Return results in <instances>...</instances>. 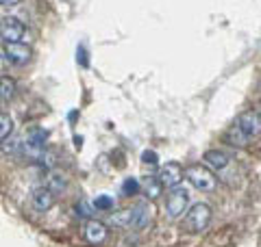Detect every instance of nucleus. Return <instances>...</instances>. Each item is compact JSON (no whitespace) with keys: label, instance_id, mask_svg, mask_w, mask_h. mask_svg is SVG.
I'll return each instance as SVG.
<instances>
[{"label":"nucleus","instance_id":"nucleus-1","mask_svg":"<svg viewBox=\"0 0 261 247\" xmlns=\"http://www.w3.org/2000/svg\"><path fill=\"white\" fill-rule=\"evenodd\" d=\"M148 219H150L148 202H142V204H137L135 208H126L124 212H118V215L111 217L113 224H118L122 228H144L148 224Z\"/></svg>","mask_w":261,"mask_h":247},{"label":"nucleus","instance_id":"nucleus-2","mask_svg":"<svg viewBox=\"0 0 261 247\" xmlns=\"http://www.w3.org/2000/svg\"><path fill=\"white\" fill-rule=\"evenodd\" d=\"M211 221V208L207 204H194L190 210H185V219H183V228L187 232H202L207 230Z\"/></svg>","mask_w":261,"mask_h":247},{"label":"nucleus","instance_id":"nucleus-3","mask_svg":"<svg viewBox=\"0 0 261 247\" xmlns=\"http://www.w3.org/2000/svg\"><path fill=\"white\" fill-rule=\"evenodd\" d=\"M185 178L190 180V184L198 191H214L216 189V176L205 167V165H190L185 171Z\"/></svg>","mask_w":261,"mask_h":247},{"label":"nucleus","instance_id":"nucleus-4","mask_svg":"<svg viewBox=\"0 0 261 247\" xmlns=\"http://www.w3.org/2000/svg\"><path fill=\"white\" fill-rule=\"evenodd\" d=\"M187 204H190V193H187L185 187H172V191L168 193L166 200V212L170 219H178L183 217V212L187 210Z\"/></svg>","mask_w":261,"mask_h":247},{"label":"nucleus","instance_id":"nucleus-5","mask_svg":"<svg viewBox=\"0 0 261 247\" xmlns=\"http://www.w3.org/2000/svg\"><path fill=\"white\" fill-rule=\"evenodd\" d=\"M3 52H5V59L11 61V63H15V65L29 63L31 56H33V50H31L29 46H24L22 41H7Z\"/></svg>","mask_w":261,"mask_h":247},{"label":"nucleus","instance_id":"nucleus-6","mask_svg":"<svg viewBox=\"0 0 261 247\" xmlns=\"http://www.w3.org/2000/svg\"><path fill=\"white\" fill-rule=\"evenodd\" d=\"M24 35V24L13 18V15H7V18L0 20V37L5 41H20Z\"/></svg>","mask_w":261,"mask_h":247},{"label":"nucleus","instance_id":"nucleus-7","mask_svg":"<svg viewBox=\"0 0 261 247\" xmlns=\"http://www.w3.org/2000/svg\"><path fill=\"white\" fill-rule=\"evenodd\" d=\"M183 180V167L176 161H170L159 171V182L161 187H176Z\"/></svg>","mask_w":261,"mask_h":247},{"label":"nucleus","instance_id":"nucleus-8","mask_svg":"<svg viewBox=\"0 0 261 247\" xmlns=\"http://www.w3.org/2000/svg\"><path fill=\"white\" fill-rule=\"evenodd\" d=\"M238 130L240 133L246 137V139H250V137H255L257 133H259V128H261V121H259V115L257 113H252V111H244L240 117H238Z\"/></svg>","mask_w":261,"mask_h":247},{"label":"nucleus","instance_id":"nucleus-9","mask_svg":"<svg viewBox=\"0 0 261 247\" xmlns=\"http://www.w3.org/2000/svg\"><path fill=\"white\" fill-rule=\"evenodd\" d=\"M31 202H33V208H35L37 212H46V210L53 208L55 193L48 187H37L35 191H33V195H31Z\"/></svg>","mask_w":261,"mask_h":247},{"label":"nucleus","instance_id":"nucleus-10","mask_svg":"<svg viewBox=\"0 0 261 247\" xmlns=\"http://www.w3.org/2000/svg\"><path fill=\"white\" fill-rule=\"evenodd\" d=\"M85 241L89 245H102L107 241V226H105L102 221L89 219L85 224Z\"/></svg>","mask_w":261,"mask_h":247},{"label":"nucleus","instance_id":"nucleus-11","mask_svg":"<svg viewBox=\"0 0 261 247\" xmlns=\"http://www.w3.org/2000/svg\"><path fill=\"white\" fill-rule=\"evenodd\" d=\"M205 161L207 165H211L214 169H224L228 165V156L224 152H218V150H209L205 152Z\"/></svg>","mask_w":261,"mask_h":247},{"label":"nucleus","instance_id":"nucleus-12","mask_svg":"<svg viewBox=\"0 0 261 247\" xmlns=\"http://www.w3.org/2000/svg\"><path fill=\"white\" fill-rule=\"evenodd\" d=\"M144 193L148 200H157L159 193H161V182L159 178H152V176H146L144 180Z\"/></svg>","mask_w":261,"mask_h":247},{"label":"nucleus","instance_id":"nucleus-13","mask_svg":"<svg viewBox=\"0 0 261 247\" xmlns=\"http://www.w3.org/2000/svg\"><path fill=\"white\" fill-rule=\"evenodd\" d=\"M15 96V80L9 76H3L0 78V98L3 100H11Z\"/></svg>","mask_w":261,"mask_h":247},{"label":"nucleus","instance_id":"nucleus-14","mask_svg":"<svg viewBox=\"0 0 261 247\" xmlns=\"http://www.w3.org/2000/svg\"><path fill=\"white\" fill-rule=\"evenodd\" d=\"M13 133V119L7 113H0V141L9 139Z\"/></svg>","mask_w":261,"mask_h":247},{"label":"nucleus","instance_id":"nucleus-15","mask_svg":"<svg viewBox=\"0 0 261 247\" xmlns=\"http://www.w3.org/2000/svg\"><path fill=\"white\" fill-rule=\"evenodd\" d=\"M122 193H124V195H137V193H140V182H137V180L135 178H126L124 180V182H122Z\"/></svg>","mask_w":261,"mask_h":247},{"label":"nucleus","instance_id":"nucleus-16","mask_svg":"<svg viewBox=\"0 0 261 247\" xmlns=\"http://www.w3.org/2000/svg\"><path fill=\"white\" fill-rule=\"evenodd\" d=\"M94 208L96 210H109V208H113V197H109V195H98L96 202H94Z\"/></svg>","mask_w":261,"mask_h":247},{"label":"nucleus","instance_id":"nucleus-17","mask_svg":"<svg viewBox=\"0 0 261 247\" xmlns=\"http://www.w3.org/2000/svg\"><path fill=\"white\" fill-rule=\"evenodd\" d=\"M3 143V152L5 154H15V152H20V147H22V141L20 139H9V141H0Z\"/></svg>","mask_w":261,"mask_h":247},{"label":"nucleus","instance_id":"nucleus-18","mask_svg":"<svg viewBox=\"0 0 261 247\" xmlns=\"http://www.w3.org/2000/svg\"><path fill=\"white\" fill-rule=\"evenodd\" d=\"M65 187V180L63 178H59V174H53L50 176V184H48V189L55 193V191H61V189Z\"/></svg>","mask_w":261,"mask_h":247},{"label":"nucleus","instance_id":"nucleus-19","mask_svg":"<svg viewBox=\"0 0 261 247\" xmlns=\"http://www.w3.org/2000/svg\"><path fill=\"white\" fill-rule=\"evenodd\" d=\"M142 163H148V165H157L159 159H157V152H152V150H146L142 154Z\"/></svg>","mask_w":261,"mask_h":247},{"label":"nucleus","instance_id":"nucleus-20","mask_svg":"<svg viewBox=\"0 0 261 247\" xmlns=\"http://www.w3.org/2000/svg\"><path fill=\"white\" fill-rule=\"evenodd\" d=\"M76 212H79V215H83V217H89V215H92V210H89V204H87V202L76 204Z\"/></svg>","mask_w":261,"mask_h":247},{"label":"nucleus","instance_id":"nucleus-21","mask_svg":"<svg viewBox=\"0 0 261 247\" xmlns=\"http://www.w3.org/2000/svg\"><path fill=\"white\" fill-rule=\"evenodd\" d=\"M20 3H22V0H0V5H3V7H15Z\"/></svg>","mask_w":261,"mask_h":247}]
</instances>
